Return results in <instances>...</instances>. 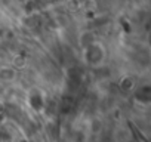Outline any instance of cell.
Listing matches in <instances>:
<instances>
[{"mask_svg": "<svg viewBox=\"0 0 151 142\" xmlns=\"http://www.w3.org/2000/svg\"><path fill=\"white\" fill-rule=\"evenodd\" d=\"M105 59V50L99 43H92L89 46L85 47V61L86 64L92 65V67H98L104 62Z\"/></svg>", "mask_w": 151, "mask_h": 142, "instance_id": "1", "label": "cell"}, {"mask_svg": "<svg viewBox=\"0 0 151 142\" xmlns=\"http://www.w3.org/2000/svg\"><path fill=\"white\" fill-rule=\"evenodd\" d=\"M135 98L141 104H148L151 101V87L148 85H144V86L138 87V90L135 93Z\"/></svg>", "mask_w": 151, "mask_h": 142, "instance_id": "2", "label": "cell"}, {"mask_svg": "<svg viewBox=\"0 0 151 142\" xmlns=\"http://www.w3.org/2000/svg\"><path fill=\"white\" fill-rule=\"evenodd\" d=\"M28 102H30V105H31V108H33L34 111H42V110L45 108V105H46L45 98H43L39 92H33V93L30 95V98H28Z\"/></svg>", "mask_w": 151, "mask_h": 142, "instance_id": "3", "label": "cell"}, {"mask_svg": "<svg viewBox=\"0 0 151 142\" xmlns=\"http://www.w3.org/2000/svg\"><path fill=\"white\" fill-rule=\"evenodd\" d=\"M119 87H120L123 92H130V90L135 87V82H133V79H130V77H124V79H122V82L119 83Z\"/></svg>", "mask_w": 151, "mask_h": 142, "instance_id": "4", "label": "cell"}, {"mask_svg": "<svg viewBox=\"0 0 151 142\" xmlns=\"http://www.w3.org/2000/svg\"><path fill=\"white\" fill-rule=\"evenodd\" d=\"M15 77V73H14V70L11 68H2L0 70V79L8 82V80H12Z\"/></svg>", "mask_w": 151, "mask_h": 142, "instance_id": "5", "label": "cell"}]
</instances>
